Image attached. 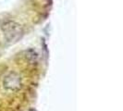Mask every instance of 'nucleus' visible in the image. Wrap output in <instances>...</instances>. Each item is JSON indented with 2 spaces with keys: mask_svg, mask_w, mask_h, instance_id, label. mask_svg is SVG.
Segmentation results:
<instances>
[{
  "mask_svg": "<svg viewBox=\"0 0 123 111\" xmlns=\"http://www.w3.org/2000/svg\"><path fill=\"white\" fill-rule=\"evenodd\" d=\"M24 63V60H23ZM22 63L7 65L0 71V107H19L24 102L28 80L27 68Z\"/></svg>",
  "mask_w": 123,
  "mask_h": 111,
  "instance_id": "f257e3e1",
  "label": "nucleus"
}]
</instances>
